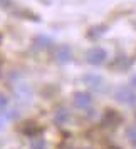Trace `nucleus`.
I'll return each mask as SVG.
<instances>
[{"label": "nucleus", "instance_id": "20e7f679", "mask_svg": "<svg viewBox=\"0 0 136 149\" xmlns=\"http://www.w3.org/2000/svg\"><path fill=\"white\" fill-rule=\"evenodd\" d=\"M54 55H55V61L67 62L69 59H71V49H69L67 45H59L57 50L54 52Z\"/></svg>", "mask_w": 136, "mask_h": 149}, {"label": "nucleus", "instance_id": "2eb2a0df", "mask_svg": "<svg viewBox=\"0 0 136 149\" xmlns=\"http://www.w3.org/2000/svg\"><path fill=\"white\" fill-rule=\"evenodd\" d=\"M135 119H136V114H135Z\"/></svg>", "mask_w": 136, "mask_h": 149}, {"label": "nucleus", "instance_id": "1a4fd4ad", "mask_svg": "<svg viewBox=\"0 0 136 149\" xmlns=\"http://www.w3.org/2000/svg\"><path fill=\"white\" fill-rule=\"evenodd\" d=\"M126 136H128L129 142L136 146V126H131V127L126 129Z\"/></svg>", "mask_w": 136, "mask_h": 149}, {"label": "nucleus", "instance_id": "f8f14e48", "mask_svg": "<svg viewBox=\"0 0 136 149\" xmlns=\"http://www.w3.org/2000/svg\"><path fill=\"white\" fill-rule=\"evenodd\" d=\"M35 44L37 45H49L50 44V39H47V37H37L35 39Z\"/></svg>", "mask_w": 136, "mask_h": 149}, {"label": "nucleus", "instance_id": "0eeeda50", "mask_svg": "<svg viewBox=\"0 0 136 149\" xmlns=\"http://www.w3.org/2000/svg\"><path fill=\"white\" fill-rule=\"evenodd\" d=\"M118 121H119V116L116 114V112H113V111H108L106 116L102 117V122H104L106 126H114Z\"/></svg>", "mask_w": 136, "mask_h": 149}, {"label": "nucleus", "instance_id": "423d86ee", "mask_svg": "<svg viewBox=\"0 0 136 149\" xmlns=\"http://www.w3.org/2000/svg\"><path fill=\"white\" fill-rule=\"evenodd\" d=\"M69 117V112L66 107H57L54 111V122L55 124H66Z\"/></svg>", "mask_w": 136, "mask_h": 149}, {"label": "nucleus", "instance_id": "7ed1b4c3", "mask_svg": "<svg viewBox=\"0 0 136 149\" xmlns=\"http://www.w3.org/2000/svg\"><path fill=\"white\" fill-rule=\"evenodd\" d=\"M93 102V95L88 92H76L74 94V104L77 107H88Z\"/></svg>", "mask_w": 136, "mask_h": 149}, {"label": "nucleus", "instance_id": "9b49d317", "mask_svg": "<svg viewBox=\"0 0 136 149\" xmlns=\"http://www.w3.org/2000/svg\"><path fill=\"white\" fill-rule=\"evenodd\" d=\"M7 104H8V101H7V97H5V95L4 94H0V112H5V111H7Z\"/></svg>", "mask_w": 136, "mask_h": 149}, {"label": "nucleus", "instance_id": "6e6552de", "mask_svg": "<svg viewBox=\"0 0 136 149\" xmlns=\"http://www.w3.org/2000/svg\"><path fill=\"white\" fill-rule=\"evenodd\" d=\"M47 146H46V141L42 139V137H35V139H32V142H30V149H46Z\"/></svg>", "mask_w": 136, "mask_h": 149}, {"label": "nucleus", "instance_id": "4468645a", "mask_svg": "<svg viewBox=\"0 0 136 149\" xmlns=\"http://www.w3.org/2000/svg\"><path fill=\"white\" fill-rule=\"evenodd\" d=\"M109 149H119V148H116V146H113V148H109Z\"/></svg>", "mask_w": 136, "mask_h": 149}, {"label": "nucleus", "instance_id": "9d476101", "mask_svg": "<svg viewBox=\"0 0 136 149\" xmlns=\"http://www.w3.org/2000/svg\"><path fill=\"white\" fill-rule=\"evenodd\" d=\"M86 81H89L88 84H89V86H93V87H99V84H101V79H99V77H96V75H88V77H86Z\"/></svg>", "mask_w": 136, "mask_h": 149}, {"label": "nucleus", "instance_id": "39448f33", "mask_svg": "<svg viewBox=\"0 0 136 149\" xmlns=\"http://www.w3.org/2000/svg\"><path fill=\"white\" fill-rule=\"evenodd\" d=\"M22 132L25 136H37L39 132H41V127L35 124V122H30V121H27V122H24V126H22Z\"/></svg>", "mask_w": 136, "mask_h": 149}, {"label": "nucleus", "instance_id": "ddd939ff", "mask_svg": "<svg viewBox=\"0 0 136 149\" xmlns=\"http://www.w3.org/2000/svg\"><path fill=\"white\" fill-rule=\"evenodd\" d=\"M131 86H135V87H136V75L131 79Z\"/></svg>", "mask_w": 136, "mask_h": 149}, {"label": "nucleus", "instance_id": "f257e3e1", "mask_svg": "<svg viewBox=\"0 0 136 149\" xmlns=\"http://www.w3.org/2000/svg\"><path fill=\"white\" fill-rule=\"evenodd\" d=\"M86 61L93 65H99L102 62L106 61V50L104 49H99V47H94V49H89L86 52Z\"/></svg>", "mask_w": 136, "mask_h": 149}, {"label": "nucleus", "instance_id": "f03ea898", "mask_svg": "<svg viewBox=\"0 0 136 149\" xmlns=\"http://www.w3.org/2000/svg\"><path fill=\"white\" fill-rule=\"evenodd\" d=\"M114 97L118 99L119 102H124V104H133L136 101V94L131 91L129 87L123 86V87H118L114 92Z\"/></svg>", "mask_w": 136, "mask_h": 149}]
</instances>
